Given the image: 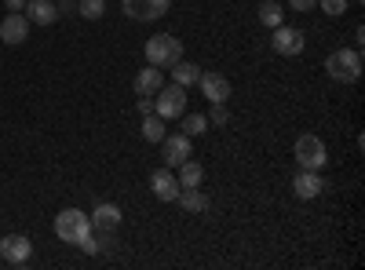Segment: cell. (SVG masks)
Masks as SVG:
<instances>
[{
	"label": "cell",
	"instance_id": "1",
	"mask_svg": "<svg viewBox=\"0 0 365 270\" xmlns=\"http://www.w3.org/2000/svg\"><path fill=\"white\" fill-rule=\"evenodd\" d=\"M325 70L332 81H344V84H354L361 77V51L358 48H340L325 58Z\"/></svg>",
	"mask_w": 365,
	"mask_h": 270
},
{
	"label": "cell",
	"instance_id": "2",
	"mask_svg": "<svg viewBox=\"0 0 365 270\" xmlns=\"http://www.w3.org/2000/svg\"><path fill=\"white\" fill-rule=\"evenodd\" d=\"M55 234L63 237L66 245H81L91 234V219L81 212V208H63V212L55 216Z\"/></svg>",
	"mask_w": 365,
	"mask_h": 270
},
{
	"label": "cell",
	"instance_id": "3",
	"mask_svg": "<svg viewBox=\"0 0 365 270\" xmlns=\"http://www.w3.org/2000/svg\"><path fill=\"white\" fill-rule=\"evenodd\" d=\"M146 63L150 66H172V63H179L182 58V41L179 37H172V33H158V37H150L146 41Z\"/></svg>",
	"mask_w": 365,
	"mask_h": 270
},
{
	"label": "cell",
	"instance_id": "4",
	"mask_svg": "<svg viewBox=\"0 0 365 270\" xmlns=\"http://www.w3.org/2000/svg\"><path fill=\"white\" fill-rule=\"evenodd\" d=\"M154 113L165 117V121H175V117L187 113V88L182 84H161L158 95H154Z\"/></svg>",
	"mask_w": 365,
	"mask_h": 270
},
{
	"label": "cell",
	"instance_id": "5",
	"mask_svg": "<svg viewBox=\"0 0 365 270\" xmlns=\"http://www.w3.org/2000/svg\"><path fill=\"white\" fill-rule=\"evenodd\" d=\"M296 161L299 168H307V172H322L325 161H329V150L318 135H299L296 139Z\"/></svg>",
	"mask_w": 365,
	"mask_h": 270
},
{
	"label": "cell",
	"instance_id": "6",
	"mask_svg": "<svg viewBox=\"0 0 365 270\" xmlns=\"http://www.w3.org/2000/svg\"><path fill=\"white\" fill-rule=\"evenodd\" d=\"M303 44H307V41H303V33H299V29L296 26H274V33H270V48L274 51H278V55H299L303 51Z\"/></svg>",
	"mask_w": 365,
	"mask_h": 270
},
{
	"label": "cell",
	"instance_id": "7",
	"mask_svg": "<svg viewBox=\"0 0 365 270\" xmlns=\"http://www.w3.org/2000/svg\"><path fill=\"white\" fill-rule=\"evenodd\" d=\"M0 256H4L8 263L22 266L29 263V256H34V242H29L26 234H8V237H0Z\"/></svg>",
	"mask_w": 365,
	"mask_h": 270
},
{
	"label": "cell",
	"instance_id": "8",
	"mask_svg": "<svg viewBox=\"0 0 365 270\" xmlns=\"http://www.w3.org/2000/svg\"><path fill=\"white\" fill-rule=\"evenodd\" d=\"M29 26H34V22H29L22 11H8L4 22H0V41H4V44H22L29 37Z\"/></svg>",
	"mask_w": 365,
	"mask_h": 270
},
{
	"label": "cell",
	"instance_id": "9",
	"mask_svg": "<svg viewBox=\"0 0 365 270\" xmlns=\"http://www.w3.org/2000/svg\"><path fill=\"white\" fill-rule=\"evenodd\" d=\"M172 0H125V15L128 19H139V22H154L168 11Z\"/></svg>",
	"mask_w": 365,
	"mask_h": 270
},
{
	"label": "cell",
	"instance_id": "10",
	"mask_svg": "<svg viewBox=\"0 0 365 270\" xmlns=\"http://www.w3.org/2000/svg\"><path fill=\"white\" fill-rule=\"evenodd\" d=\"M150 190H154V197H158V201H165V204H168V201H175V197H179V190H182V187H179V179H175V172H172V168H158L154 175H150Z\"/></svg>",
	"mask_w": 365,
	"mask_h": 270
},
{
	"label": "cell",
	"instance_id": "11",
	"mask_svg": "<svg viewBox=\"0 0 365 270\" xmlns=\"http://www.w3.org/2000/svg\"><path fill=\"white\" fill-rule=\"evenodd\" d=\"M161 150H165V168H179L182 161L190 157V135H165L161 139Z\"/></svg>",
	"mask_w": 365,
	"mask_h": 270
},
{
	"label": "cell",
	"instance_id": "12",
	"mask_svg": "<svg viewBox=\"0 0 365 270\" xmlns=\"http://www.w3.org/2000/svg\"><path fill=\"white\" fill-rule=\"evenodd\" d=\"M91 219V234H117V227H120V208L117 204H96V212L88 216Z\"/></svg>",
	"mask_w": 365,
	"mask_h": 270
},
{
	"label": "cell",
	"instance_id": "13",
	"mask_svg": "<svg viewBox=\"0 0 365 270\" xmlns=\"http://www.w3.org/2000/svg\"><path fill=\"white\" fill-rule=\"evenodd\" d=\"M325 190V179L318 175V172H307V168H299V175L292 179V194L299 197V201H314L318 194Z\"/></svg>",
	"mask_w": 365,
	"mask_h": 270
},
{
	"label": "cell",
	"instance_id": "14",
	"mask_svg": "<svg viewBox=\"0 0 365 270\" xmlns=\"http://www.w3.org/2000/svg\"><path fill=\"white\" fill-rule=\"evenodd\" d=\"M197 84H201V95L208 103H227L230 99V81L223 73H201Z\"/></svg>",
	"mask_w": 365,
	"mask_h": 270
},
{
	"label": "cell",
	"instance_id": "15",
	"mask_svg": "<svg viewBox=\"0 0 365 270\" xmlns=\"http://www.w3.org/2000/svg\"><path fill=\"white\" fill-rule=\"evenodd\" d=\"M165 84V70L161 66H143L139 73H135V95H158V88Z\"/></svg>",
	"mask_w": 365,
	"mask_h": 270
},
{
	"label": "cell",
	"instance_id": "16",
	"mask_svg": "<svg viewBox=\"0 0 365 270\" xmlns=\"http://www.w3.org/2000/svg\"><path fill=\"white\" fill-rule=\"evenodd\" d=\"M34 26H51L58 19V8L51 4V0H26V11H22Z\"/></svg>",
	"mask_w": 365,
	"mask_h": 270
},
{
	"label": "cell",
	"instance_id": "17",
	"mask_svg": "<svg viewBox=\"0 0 365 270\" xmlns=\"http://www.w3.org/2000/svg\"><path fill=\"white\" fill-rule=\"evenodd\" d=\"M175 201H179L182 212H190V216H197V212H205V208H208V197H205L197 187H182Z\"/></svg>",
	"mask_w": 365,
	"mask_h": 270
},
{
	"label": "cell",
	"instance_id": "18",
	"mask_svg": "<svg viewBox=\"0 0 365 270\" xmlns=\"http://www.w3.org/2000/svg\"><path fill=\"white\" fill-rule=\"evenodd\" d=\"M256 19H259L263 26L274 29V26H282V22H285V8L278 4V0H263V4L256 8Z\"/></svg>",
	"mask_w": 365,
	"mask_h": 270
},
{
	"label": "cell",
	"instance_id": "19",
	"mask_svg": "<svg viewBox=\"0 0 365 270\" xmlns=\"http://www.w3.org/2000/svg\"><path fill=\"white\" fill-rule=\"evenodd\" d=\"M165 125H168L165 117L146 113V117H143V125H139V128H143V139H146V142H161V139L168 135V132H165Z\"/></svg>",
	"mask_w": 365,
	"mask_h": 270
},
{
	"label": "cell",
	"instance_id": "20",
	"mask_svg": "<svg viewBox=\"0 0 365 270\" xmlns=\"http://www.w3.org/2000/svg\"><path fill=\"white\" fill-rule=\"evenodd\" d=\"M168 70H172V81H175V84H182V88L197 84V77H201V73H197V66H194V63H187V58H179V63H172Z\"/></svg>",
	"mask_w": 365,
	"mask_h": 270
},
{
	"label": "cell",
	"instance_id": "21",
	"mask_svg": "<svg viewBox=\"0 0 365 270\" xmlns=\"http://www.w3.org/2000/svg\"><path fill=\"white\" fill-rule=\"evenodd\" d=\"M175 179H179V187H201L205 168H201L197 161H190V157H187V161L179 165V175H175Z\"/></svg>",
	"mask_w": 365,
	"mask_h": 270
},
{
	"label": "cell",
	"instance_id": "22",
	"mask_svg": "<svg viewBox=\"0 0 365 270\" xmlns=\"http://www.w3.org/2000/svg\"><path fill=\"white\" fill-rule=\"evenodd\" d=\"M103 11H106V0H77V15L88 19V22L103 19Z\"/></svg>",
	"mask_w": 365,
	"mask_h": 270
},
{
	"label": "cell",
	"instance_id": "23",
	"mask_svg": "<svg viewBox=\"0 0 365 270\" xmlns=\"http://www.w3.org/2000/svg\"><path fill=\"white\" fill-rule=\"evenodd\" d=\"M201 132H208V117H205V113H190V117L182 113V135L194 139V135H201Z\"/></svg>",
	"mask_w": 365,
	"mask_h": 270
},
{
	"label": "cell",
	"instance_id": "24",
	"mask_svg": "<svg viewBox=\"0 0 365 270\" xmlns=\"http://www.w3.org/2000/svg\"><path fill=\"white\" fill-rule=\"evenodd\" d=\"M227 121H230V110H227V103H212L208 125H227Z\"/></svg>",
	"mask_w": 365,
	"mask_h": 270
},
{
	"label": "cell",
	"instance_id": "25",
	"mask_svg": "<svg viewBox=\"0 0 365 270\" xmlns=\"http://www.w3.org/2000/svg\"><path fill=\"white\" fill-rule=\"evenodd\" d=\"M77 249H81L84 256H96V252H103V242H99V234H88V237H84V242H81Z\"/></svg>",
	"mask_w": 365,
	"mask_h": 270
},
{
	"label": "cell",
	"instance_id": "26",
	"mask_svg": "<svg viewBox=\"0 0 365 270\" xmlns=\"http://www.w3.org/2000/svg\"><path fill=\"white\" fill-rule=\"evenodd\" d=\"M318 4H322V11H325V15H344L351 0H318Z\"/></svg>",
	"mask_w": 365,
	"mask_h": 270
},
{
	"label": "cell",
	"instance_id": "27",
	"mask_svg": "<svg viewBox=\"0 0 365 270\" xmlns=\"http://www.w3.org/2000/svg\"><path fill=\"white\" fill-rule=\"evenodd\" d=\"M314 4H318V0H289L292 11H314Z\"/></svg>",
	"mask_w": 365,
	"mask_h": 270
},
{
	"label": "cell",
	"instance_id": "28",
	"mask_svg": "<svg viewBox=\"0 0 365 270\" xmlns=\"http://www.w3.org/2000/svg\"><path fill=\"white\" fill-rule=\"evenodd\" d=\"M8 11H26V0H4Z\"/></svg>",
	"mask_w": 365,
	"mask_h": 270
},
{
	"label": "cell",
	"instance_id": "29",
	"mask_svg": "<svg viewBox=\"0 0 365 270\" xmlns=\"http://www.w3.org/2000/svg\"><path fill=\"white\" fill-rule=\"evenodd\" d=\"M77 8V0H58V11H73Z\"/></svg>",
	"mask_w": 365,
	"mask_h": 270
}]
</instances>
